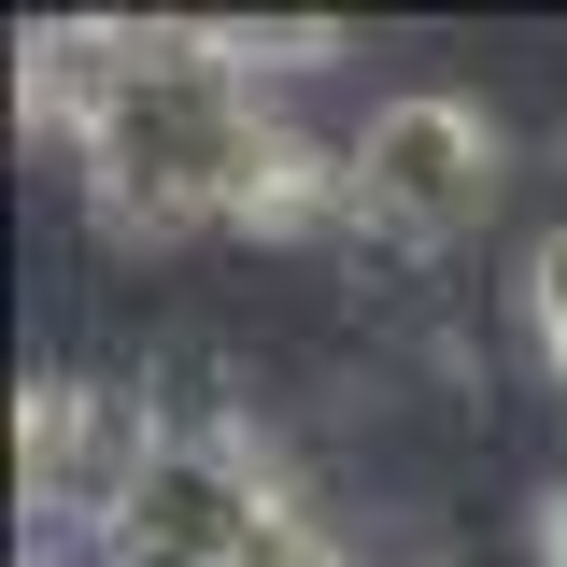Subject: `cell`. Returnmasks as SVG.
I'll list each match as a JSON object with an SVG mask.
<instances>
[{
  "mask_svg": "<svg viewBox=\"0 0 567 567\" xmlns=\"http://www.w3.org/2000/svg\"><path fill=\"white\" fill-rule=\"evenodd\" d=\"M270 142H284V114L256 100V71L227 58L213 14H128V85L100 100V128L71 156H85V199L128 241H185V227L241 213Z\"/></svg>",
  "mask_w": 567,
  "mask_h": 567,
  "instance_id": "obj_1",
  "label": "cell"
},
{
  "mask_svg": "<svg viewBox=\"0 0 567 567\" xmlns=\"http://www.w3.org/2000/svg\"><path fill=\"white\" fill-rule=\"evenodd\" d=\"M341 156H354V227H383V241H468V227L511 199V142H496V114L454 100V85L383 100Z\"/></svg>",
  "mask_w": 567,
  "mask_h": 567,
  "instance_id": "obj_2",
  "label": "cell"
},
{
  "mask_svg": "<svg viewBox=\"0 0 567 567\" xmlns=\"http://www.w3.org/2000/svg\"><path fill=\"white\" fill-rule=\"evenodd\" d=\"M156 440H171V425L142 412V398H114V383H29V398H14V496H29L58 539H114L142 468H156Z\"/></svg>",
  "mask_w": 567,
  "mask_h": 567,
  "instance_id": "obj_3",
  "label": "cell"
},
{
  "mask_svg": "<svg viewBox=\"0 0 567 567\" xmlns=\"http://www.w3.org/2000/svg\"><path fill=\"white\" fill-rule=\"evenodd\" d=\"M256 525H270L256 440H241V425H171L156 468H142V496H128V525H114V554L128 567H227Z\"/></svg>",
  "mask_w": 567,
  "mask_h": 567,
  "instance_id": "obj_4",
  "label": "cell"
},
{
  "mask_svg": "<svg viewBox=\"0 0 567 567\" xmlns=\"http://www.w3.org/2000/svg\"><path fill=\"white\" fill-rule=\"evenodd\" d=\"M241 241H312V227H354V156H327V142L284 128L270 156H256V185H241V213H227Z\"/></svg>",
  "mask_w": 567,
  "mask_h": 567,
  "instance_id": "obj_5",
  "label": "cell"
},
{
  "mask_svg": "<svg viewBox=\"0 0 567 567\" xmlns=\"http://www.w3.org/2000/svg\"><path fill=\"white\" fill-rule=\"evenodd\" d=\"M227 567H354V554L327 539V525H312V511H298V496H270V525H256V539H241Z\"/></svg>",
  "mask_w": 567,
  "mask_h": 567,
  "instance_id": "obj_6",
  "label": "cell"
},
{
  "mask_svg": "<svg viewBox=\"0 0 567 567\" xmlns=\"http://www.w3.org/2000/svg\"><path fill=\"white\" fill-rule=\"evenodd\" d=\"M525 327H539V369L567 383V227L539 241V270H525Z\"/></svg>",
  "mask_w": 567,
  "mask_h": 567,
  "instance_id": "obj_7",
  "label": "cell"
},
{
  "mask_svg": "<svg viewBox=\"0 0 567 567\" xmlns=\"http://www.w3.org/2000/svg\"><path fill=\"white\" fill-rule=\"evenodd\" d=\"M539 567H567V483L539 496Z\"/></svg>",
  "mask_w": 567,
  "mask_h": 567,
  "instance_id": "obj_8",
  "label": "cell"
}]
</instances>
